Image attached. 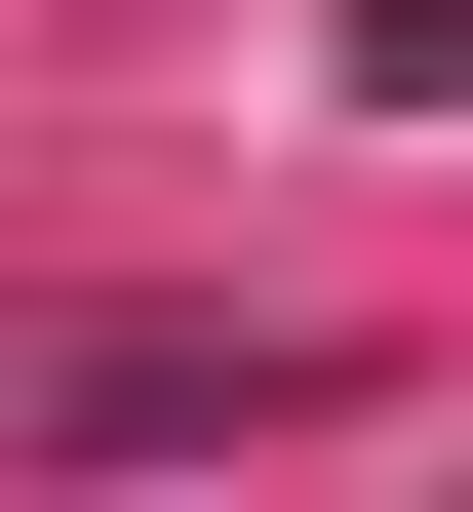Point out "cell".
<instances>
[{
  "label": "cell",
  "instance_id": "1",
  "mask_svg": "<svg viewBox=\"0 0 473 512\" xmlns=\"http://www.w3.org/2000/svg\"><path fill=\"white\" fill-rule=\"evenodd\" d=\"M355 355H276V316H119V355H40V434H316Z\"/></svg>",
  "mask_w": 473,
  "mask_h": 512
}]
</instances>
